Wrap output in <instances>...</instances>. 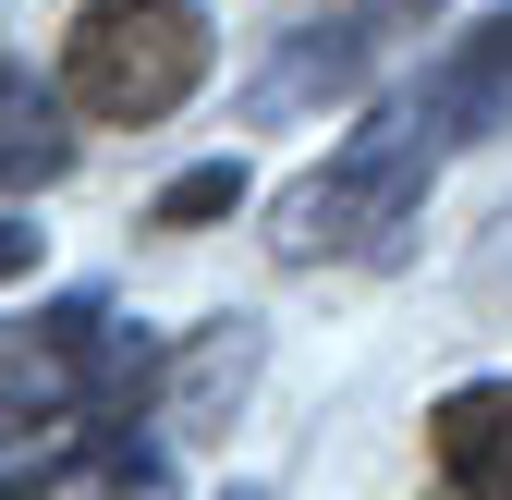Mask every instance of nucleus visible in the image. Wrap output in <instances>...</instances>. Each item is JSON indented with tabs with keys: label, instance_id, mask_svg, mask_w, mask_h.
Here are the masks:
<instances>
[{
	"label": "nucleus",
	"instance_id": "1",
	"mask_svg": "<svg viewBox=\"0 0 512 500\" xmlns=\"http://www.w3.org/2000/svg\"><path fill=\"white\" fill-rule=\"evenodd\" d=\"M427 171H439L427 110H366L354 135L281 196L269 244H281L293 269H317V257H391V244L415 232V208H427Z\"/></svg>",
	"mask_w": 512,
	"mask_h": 500
},
{
	"label": "nucleus",
	"instance_id": "2",
	"mask_svg": "<svg viewBox=\"0 0 512 500\" xmlns=\"http://www.w3.org/2000/svg\"><path fill=\"white\" fill-rule=\"evenodd\" d=\"M208 61H220V25L196 0H86L74 49H61V98L86 122H171L208 86Z\"/></svg>",
	"mask_w": 512,
	"mask_h": 500
},
{
	"label": "nucleus",
	"instance_id": "3",
	"mask_svg": "<svg viewBox=\"0 0 512 500\" xmlns=\"http://www.w3.org/2000/svg\"><path fill=\"white\" fill-rule=\"evenodd\" d=\"M415 110H427L439 147H488L500 122H512V13H476L452 49H439L427 86H415Z\"/></svg>",
	"mask_w": 512,
	"mask_h": 500
},
{
	"label": "nucleus",
	"instance_id": "4",
	"mask_svg": "<svg viewBox=\"0 0 512 500\" xmlns=\"http://www.w3.org/2000/svg\"><path fill=\"white\" fill-rule=\"evenodd\" d=\"M427 452L464 500H512V379H476L427 415Z\"/></svg>",
	"mask_w": 512,
	"mask_h": 500
},
{
	"label": "nucleus",
	"instance_id": "5",
	"mask_svg": "<svg viewBox=\"0 0 512 500\" xmlns=\"http://www.w3.org/2000/svg\"><path fill=\"white\" fill-rule=\"evenodd\" d=\"M366 86V25H305L269 74L244 86V110L256 122H293V110H330V98H354Z\"/></svg>",
	"mask_w": 512,
	"mask_h": 500
},
{
	"label": "nucleus",
	"instance_id": "6",
	"mask_svg": "<svg viewBox=\"0 0 512 500\" xmlns=\"http://www.w3.org/2000/svg\"><path fill=\"white\" fill-rule=\"evenodd\" d=\"M74 171V122L37 74H0V196H37V183Z\"/></svg>",
	"mask_w": 512,
	"mask_h": 500
},
{
	"label": "nucleus",
	"instance_id": "7",
	"mask_svg": "<svg viewBox=\"0 0 512 500\" xmlns=\"http://www.w3.org/2000/svg\"><path fill=\"white\" fill-rule=\"evenodd\" d=\"M244 366H256V330H196V342L159 366V415L183 427V440H208V427H220V403L244 391Z\"/></svg>",
	"mask_w": 512,
	"mask_h": 500
},
{
	"label": "nucleus",
	"instance_id": "8",
	"mask_svg": "<svg viewBox=\"0 0 512 500\" xmlns=\"http://www.w3.org/2000/svg\"><path fill=\"white\" fill-rule=\"evenodd\" d=\"M244 208V159H196V171H171L159 196H147V232H208Z\"/></svg>",
	"mask_w": 512,
	"mask_h": 500
},
{
	"label": "nucleus",
	"instance_id": "9",
	"mask_svg": "<svg viewBox=\"0 0 512 500\" xmlns=\"http://www.w3.org/2000/svg\"><path fill=\"white\" fill-rule=\"evenodd\" d=\"M37 269V220H0V281H25Z\"/></svg>",
	"mask_w": 512,
	"mask_h": 500
},
{
	"label": "nucleus",
	"instance_id": "10",
	"mask_svg": "<svg viewBox=\"0 0 512 500\" xmlns=\"http://www.w3.org/2000/svg\"><path fill=\"white\" fill-rule=\"evenodd\" d=\"M378 13H439V0H378Z\"/></svg>",
	"mask_w": 512,
	"mask_h": 500
}]
</instances>
